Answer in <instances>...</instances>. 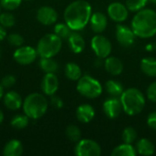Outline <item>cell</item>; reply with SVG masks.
Masks as SVG:
<instances>
[{
  "label": "cell",
  "instance_id": "obj_1",
  "mask_svg": "<svg viewBox=\"0 0 156 156\" xmlns=\"http://www.w3.org/2000/svg\"><path fill=\"white\" fill-rule=\"evenodd\" d=\"M92 15V8L89 2L85 0H76L71 2L64 11L65 23L72 31L82 30L90 23Z\"/></svg>",
  "mask_w": 156,
  "mask_h": 156
},
{
  "label": "cell",
  "instance_id": "obj_15",
  "mask_svg": "<svg viewBox=\"0 0 156 156\" xmlns=\"http://www.w3.org/2000/svg\"><path fill=\"white\" fill-rule=\"evenodd\" d=\"M90 28L96 34L102 33L108 25L107 16L101 12H95L91 15L90 19Z\"/></svg>",
  "mask_w": 156,
  "mask_h": 156
},
{
  "label": "cell",
  "instance_id": "obj_44",
  "mask_svg": "<svg viewBox=\"0 0 156 156\" xmlns=\"http://www.w3.org/2000/svg\"><path fill=\"white\" fill-rule=\"evenodd\" d=\"M0 56H1V50H0Z\"/></svg>",
  "mask_w": 156,
  "mask_h": 156
},
{
  "label": "cell",
  "instance_id": "obj_29",
  "mask_svg": "<svg viewBox=\"0 0 156 156\" xmlns=\"http://www.w3.org/2000/svg\"><path fill=\"white\" fill-rule=\"evenodd\" d=\"M71 32V28L66 23H58L54 27V33L61 39H68Z\"/></svg>",
  "mask_w": 156,
  "mask_h": 156
},
{
  "label": "cell",
  "instance_id": "obj_28",
  "mask_svg": "<svg viewBox=\"0 0 156 156\" xmlns=\"http://www.w3.org/2000/svg\"><path fill=\"white\" fill-rule=\"evenodd\" d=\"M65 133H66L67 138L70 142H73V143L79 142L80 140V138H81V131H80V129L78 126L74 125V124L69 125L66 128Z\"/></svg>",
  "mask_w": 156,
  "mask_h": 156
},
{
  "label": "cell",
  "instance_id": "obj_31",
  "mask_svg": "<svg viewBox=\"0 0 156 156\" xmlns=\"http://www.w3.org/2000/svg\"><path fill=\"white\" fill-rule=\"evenodd\" d=\"M137 138V133L136 131L129 126V127H126L123 131H122V139L123 141V143H126V144H133L135 142Z\"/></svg>",
  "mask_w": 156,
  "mask_h": 156
},
{
  "label": "cell",
  "instance_id": "obj_24",
  "mask_svg": "<svg viewBox=\"0 0 156 156\" xmlns=\"http://www.w3.org/2000/svg\"><path fill=\"white\" fill-rule=\"evenodd\" d=\"M112 156H136L137 152L135 147L132 144H126L123 143L118 146H116L112 152Z\"/></svg>",
  "mask_w": 156,
  "mask_h": 156
},
{
  "label": "cell",
  "instance_id": "obj_22",
  "mask_svg": "<svg viewBox=\"0 0 156 156\" xmlns=\"http://www.w3.org/2000/svg\"><path fill=\"white\" fill-rule=\"evenodd\" d=\"M141 69L149 77H156V58L153 57L144 58L141 60Z\"/></svg>",
  "mask_w": 156,
  "mask_h": 156
},
{
  "label": "cell",
  "instance_id": "obj_36",
  "mask_svg": "<svg viewBox=\"0 0 156 156\" xmlns=\"http://www.w3.org/2000/svg\"><path fill=\"white\" fill-rule=\"evenodd\" d=\"M146 95H147V98L149 99V101L156 103V81L149 85V87L147 88Z\"/></svg>",
  "mask_w": 156,
  "mask_h": 156
},
{
  "label": "cell",
  "instance_id": "obj_41",
  "mask_svg": "<svg viewBox=\"0 0 156 156\" xmlns=\"http://www.w3.org/2000/svg\"><path fill=\"white\" fill-rule=\"evenodd\" d=\"M3 121H4V113H3L2 111L0 110V124L3 122Z\"/></svg>",
  "mask_w": 156,
  "mask_h": 156
},
{
  "label": "cell",
  "instance_id": "obj_32",
  "mask_svg": "<svg viewBox=\"0 0 156 156\" xmlns=\"http://www.w3.org/2000/svg\"><path fill=\"white\" fill-rule=\"evenodd\" d=\"M16 23V19L13 14L9 12H4L0 14V25L5 28L12 27Z\"/></svg>",
  "mask_w": 156,
  "mask_h": 156
},
{
  "label": "cell",
  "instance_id": "obj_12",
  "mask_svg": "<svg viewBox=\"0 0 156 156\" xmlns=\"http://www.w3.org/2000/svg\"><path fill=\"white\" fill-rule=\"evenodd\" d=\"M102 111L109 119L118 118L122 112H123L120 98L111 97L107 99L102 104Z\"/></svg>",
  "mask_w": 156,
  "mask_h": 156
},
{
  "label": "cell",
  "instance_id": "obj_19",
  "mask_svg": "<svg viewBox=\"0 0 156 156\" xmlns=\"http://www.w3.org/2000/svg\"><path fill=\"white\" fill-rule=\"evenodd\" d=\"M68 44L70 50L76 54L81 53L85 48V40L83 37L78 33L77 31L71 32L69 37H68Z\"/></svg>",
  "mask_w": 156,
  "mask_h": 156
},
{
  "label": "cell",
  "instance_id": "obj_14",
  "mask_svg": "<svg viewBox=\"0 0 156 156\" xmlns=\"http://www.w3.org/2000/svg\"><path fill=\"white\" fill-rule=\"evenodd\" d=\"M59 86L58 79L55 73H46L41 81V90L42 91L48 95L52 96L54 95Z\"/></svg>",
  "mask_w": 156,
  "mask_h": 156
},
{
  "label": "cell",
  "instance_id": "obj_13",
  "mask_svg": "<svg viewBox=\"0 0 156 156\" xmlns=\"http://www.w3.org/2000/svg\"><path fill=\"white\" fill-rule=\"evenodd\" d=\"M37 19L42 25L50 26L57 22L58 13L53 7L48 6V5H44L37 9Z\"/></svg>",
  "mask_w": 156,
  "mask_h": 156
},
{
  "label": "cell",
  "instance_id": "obj_38",
  "mask_svg": "<svg viewBox=\"0 0 156 156\" xmlns=\"http://www.w3.org/2000/svg\"><path fill=\"white\" fill-rule=\"evenodd\" d=\"M147 125L154 131H156V112H151L147 117Z\"/></svg>",
  "mask_w": 156,
  "mask_h": 156
},
{
  "label": "cell",
  "instance_id": "obj_26",
  "mask_svg": "<svg viewBox=\"0 0 156 156\" xmlns=\"http://www.w3.org/2000/svg\"><path fill=\"white\" fill-rule=\"evenodd\" d=\"M39 68L45 73H56L58 69V65L53 58H40Z\"/></svg>",
  "mask_w": 156,
  "mask_h": 156
},
{
  "label": "cell",
  "instance_id": "obj_27",
  "mask_svg": "<svg viewBox=\"0 0 156 156\" xmlns=\"http://www.w3.org/2000/svg\"><path fill=\"white\" fill-rule=\"evenodd\" d=\"M29 123V118L24 113V114H17L14 116L10 122V124L13 128L17 130L25 129Z\"/></svg>",
  "mask_w": 156,
  "mask_h": 156
},
{
  "label": "cell",
  "instance_id": "obj_7",
  "mask_svg": "<svg viewBox=\"0 0 156 156\" xmlns=\"http://www.w3.org/2000/svg\"><path fill=\"white\" fill-rule=\"evenodd\" d=\"M90 46L97 58H101L103 59L109 57L112 50V46L111 41L106 37L101 34H96L91 38Z\"/></svg>",
  "mask_w": 156,
  "mask_h": 156
},
{
  "label": "cell",
  "instance_id": "obj_2",
  "mask_svg": "<svg viewBox=\"0 0 156 156\" xmlns=\"http://www.w3.org/2000/svg\"><path fill=\"white\" fill-rule=\"evenodd\" d=\"M131 27L137 37L150 38L156 35V11L143 8L136 12L131 22Z\"/></svg>",
  "mask_w": 156,
  "mask_h": 156
},
{
  "label": "cell",
  "instance_id": "obj_16",
  "mask_svg": "<svg viewBox=\"0 0 156 156\" xmlns=\"http://www.w3.org/2000/svg\"><path fill=\"white\" fill-rule=\"evenodd\" d=\"M5 106L11 111H16L20 109L23 105V101L21 96L14 90H9L4 94L3 97Z\"/></svg>",
  "mask_w": 156,
  "mask_h": 156
},
{
  "label": "cell",
  "instance_id": "obj_3",
  "mask_svg": "<svg viewBox=\"0 0 156 156\" xmlns=\"http://www.w3.org/2000/svg\"><path fill=\"white\" fill-rule=\"evenodd\" d=\"M120 100L123 112L129 116L140 114L146 103L144 93L137 88H128L124 90Z\"/></svg>",
  "mask_w": 156,
  "mask_h": 156
},
{
  "label": "cell",
  "instance_id": "obj_35",
  "mask_svg": "<svg viewBox=\"0 0 156 156\" xmlns=\"http://www.w3.org/2000/svg\"><path fill=\"white\" fill-rule=\"evenodd\" d=\"M16 83V78L13 75H6L1 80V85L4 89H9Z\"/></svg>",
  "mask_w": 156,
  "mask_h": 156
},
{
  "label": "cell",
  "instance_id": "obj_37",
  "mask_svg": "<svg viewBox=\"0 0 156 156\" xmlns=\"http://www.w3.org/2000/svg\"><path fill=\"white\" fill-rule=\"evenodd\" d=\"M50 97H51L50 98V103H51V105L53 107H55L56 109H61V108H63L64 103H63V101L59 97L55 96V94L52 95V96H50Z\"/></svg>",
  "mask_w": 156,
  "mask_h": 156
},
{
  "label": "cell",
  "instance_id": "obj_39",
  "mask_svg": "<svg viewBox=\"0 0 156 156\" xmlns=\"http://www.w3.org/2000/svg\"><path fill=\"white\" fill-rule=\"evenodd\" d=\"M6 37V31L5 27H4L2 25H0V41H3Z\"/></svg>",
  "mask_w": 156,
  "mask_h": 156
},
{
  "label": "cell",
  "instance_id": "obj_42",
  "mask_svg": "<svg viewBox=\"0 0 156 156\" xmlns=\"http://www.w3.org/2000/svg\"><path fill=\"white\" fill-rule=\"evenodd\" d=\"M151 3H153V4H154V5H156V0H149Z\"/></svg>",
  "mask_w": 156,
  "mask_h": 156
},
{
  "label": "cell",
  "instance_id": "obj_17",
  "mask_svg": "<svg viewBox=\"0 0 156 156\" xmlns=\"http://www.w3.org/2000/svg\"><path fill=\"white\" fill-rule=\"evenodd\" d=\"M76 117L79 122L82 123H89L95 117V110L88 103L81 104L76 110Z\"/></svg>",
  "mask_w": 156,
  "mask_h": 156
},
{
  "label": "cell",
  "instance_id": "obj_45",
  "mask_svg": "<svg viewBox=\"0 0 156 156\" xmlns=\"http://www.w3.org/2000/svg\"><path fill=\"white\" fill-rule=\"evenodd\" d=\"M26 1H29V0H26Z\"/></svg>",
  "mask_w": 156,
  "mask_h": 156
},
{
  "label": "cell",
  "instance_id": "obj_34",
  "mask_svg": "<svg viewBox=\"0 0 156 156\" xmlns=\"http://www.w3.org/2000/svg\"><path fill=\"white\" fill-rule=\"evenodd\" d=\"M7 40L9 44L13 47H21L24 43V38L21 35L16 34V33H12L7 37Z\"/></svg>",
  "mask_w": 156,
  "mask_h": 156
},
{
  "label": "cell",
  "instance_id": "obj_40",
  "mask_svg": "<svg viewBox=\"0 0 156 156\" xmlns=\"http://www.w3.org/2000/svg\"><path fill=\"white\" fill-rule=\"evenodd\" d=\"M4 88L2 87V85L0 84V100H2L3 99V97H4Z\"/></svg>",
  "mask_w": 156,
  "mask_h": 156
},
{
  "label": "cell",
  "instance_id": "obj_25",
  "mask_svg": "<svg viewBox=\"0 0 156 156\" xmlns=\"http://www.w3.org/2000/svg\"><path fill=\"white\" fill-rule=\"evenodd\" d=\"M65 75L69 80L78 81V80L82 76V71L78 64L74 62H69L65 66Z\"/></svg>",
  "mask_w": 156,
  "mask_h": 156
},
{
  "label": "cell",
  "instance_id": "obj_10",
  "mask_svg": "<svg viewBox=\"0 0 156 156\" xmlns=\"http://www.w3.org/2000/svg\"><path fill=\"white\" fill-rule=\"evenodd\" d=\"M115 36L118 43L124 48H129L133 46L135 42V38L137 37L131 27L121 24L116 26Z\"/></svg>",
  "mask_w": 156,
  "mask_h": 156
},
{
  "label": "cell",
  "instance_id": "obj_5",
  "mask_svg": "<svg viewBox=\"0 0 156 156\" xmlns=\"http://www.w3.org/2000/svg\"><path fill=\"white\" fill-rule=\"evenodd\" d=\"M62 48V39L55 33L43 36L37 45V52L40 58H54Z\"/></svg>",
  "mask_w": 156,
  "mask_h": 156
},
{
  "label": "cell",
  "instance_id": "obj_23",
  "mask_svg": "<svg viewBox=\"0 0 156 156\" xmlns=\"http://www.w3.org/2000/svg\"><path fill=\"white\" fill-rule=\"evenodd\" d=\"M107 93L113 98H120L124 90L122 83L115 80H109L105 84Z\"/></svg>",
  "mask_w": 156,
  "mask_h": 156
},
{
  "label": "cell",
  "instance_id": "obj_20",
  "mask_svg": "<svg viewBox=\"0 0 156 156\" xmlns=\"http://www.w3.org/2000/svg\"><path fill=\"white\" fill-rule=\"evenodd\" d=\"M135 149L137 154H141V155L151 156L155 153L154 144L147 138L140 139L135 144Z\"/></svg>",
  "mask_w": 156,
  "mask_h": 156
},
{
  "label": "cell",
  "instance_id": "obj_43",
  "mask_svg": "<svg viewBox=\"0 0 156 156\" xmlns=\"http://www.w3.org/2000/svg\"><path fill=\"white\" fill-rule=\"evenodd\" d=\"M0 14H1V5H0Z\"/></svg>",
  "mask_w": 156,
  "mask_h": 156
},
{
  "label": "cell",
  "instance_id": "obj_4",
  "mask_svg": "<svg viewBox=\"0 0 156 156\" xmlns=\"http://www.w3.org/2000/svg\"><path fill=\"white\" fill-rule=\"evenodd\" d=\"M23 112L31 120H37L44 116L48 108L46 97L40 93H31L23 101Z\"/></svg>",
  "mask_w": 156,
  "mask_h": 156
},
{
  "label": "cell",
  "instance_id": "obj_8",
  "mask_svg": "<svg viewBox=\"0 0 156 156\" xmlns=\"http://www.w3.org/2000/svg\"><path fill=\"white\" fill-rule=\"evenodd\" d=\"M74 153L77 156H100L101 148L94 140L80 139L75 145Z\"/></svg>",
  "mask_w": 156,
  "mask_h": 156
},
{
  "label": "cell",
  "instance_id": "obj_33",
  "mask_svg": "<svg viewBox=\"0 0 156 156\" xmlns=\"http://www.w3.org/2000/svg\"><path fill=\"white\" fill-rule=\"evenodd\" d=\"M22 0H0V5L5 10L12 11L18 8Z\"/></svg>",
  "mask_w": 156,
  "mask_h": 156
},
{
  "label": "cell",
  "instance_id": "obj_6",
  "mask_svg": "<svg viewBox=\"0 0 156 156\" xmlns=\"http://www.w3.org/2000/svg\"><path fill=\"white\" fill-rule=\"evenodd\" d=\"M76 89L78 92L88 99H96L102 93L101 82L90 75H82L77 82Z\"/></svg>",
  "mask_w": 156,
  "mask_h": 156
},
{
  "label": "cell",
  "instance_id": "obj_18",
  "mask_svg": "<svg viewBox=\"0 0 156 156\" xmlns=\"http://www.w3.org/2000/svg\"><path fill=\"white\" fill-rule=\"evenodd\" d=\"M103 66L106 71L112 76H118L123 71V64L122 60L116 57H107L104 60Z\"/></svg>",
  "mask_w": 156,
  "mask_h": 156
},
{
  "label": "cell",
  "instance_id": "obj_21",
  "mask_svg": "<svg viewBox=\"0 0 156 156\" xmlns=\"http://www.w3.org/2000/svg\"><path fill=\"white\" fill-rule=\"evenodd\" d=\"M23 153V145L19 140H10L3 149V154L5 156H19Z\"/></svg>",
  "mask_w": 156,
  "mask_h": 156
},
{
  "label": "cell",
  "instance_id": "obj_9",
  "mask_svg": "<svg viewBox=\"0 0 156 156\" xmlns=\"http://www.w3.org/2000/svg\"><path fill=\"white\" fill-rule=\"evenodd\" d=\"M37 49L30 46H21L18 47L13 55L15 61L20 65H29L33 63L37 57Z\"/></svg>",
  "mask_w": 156,
  "mask_h": 156
},
{
  "label": "cell",
  "instance_id": "obj_30",
  "mask_svg": "<svg viewBox=\"0 0 156 156\" xmlns=\"http://www.w3.org/2000/svg\"><path fill=\"white\" fill-rule=\"evenodd\" d=\"M149 0H126L125 5L131 12H138L145 7Z\"/></svg>",
  "mask_w": 156,
  "mask_h": 156
},
{
  "label": "cell",
  "instance_id": "obj_11",
  "mask_svg": "<svg viewBox=\"0 0 156 156\" xmlns=\"http://www.w3.org/2000/svg\"><path fill=\"white\" fill-rule=\"evenodd\" d=\"M107 14L112 20L117 23H122L128 18L129 10L125 5L120 2H113L108 5Z\"/></svg>",
  "mask_w": 156,
  "mask_h": 156
}]
</instances>
